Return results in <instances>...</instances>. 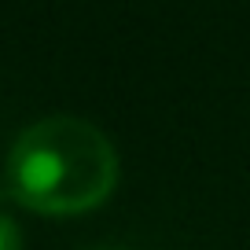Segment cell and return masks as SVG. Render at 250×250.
I'll use <instances>...</instances> for the list:
<instances>
[{
  "label": "cell",
  "mask_w": 250,
  "mask_h": 250,
  "mask_svg": "<svg viewBox=\"0 0 250 250\" xmlns=\"http://www.w3.org/2000/svg\"><path fill=\"white\" fill-rule=\"evenodd\" d=\"M4 184L15 203L37 213H85L118 184L114 144L85 118H44L15 140Z\"/></svg>",
  "instance_id": "cell-1"
},
{
  "label": "cell",
  "mask_w": 250,
  "mask_h": 250,
  "mask_svg": "<svg viewBox=\"0 0 250 250\" xmlns=\"http://www.w3.org/2000/svg\"><path fill=\"white\" fill-rule=\"evenodd\" d=\"M0 250H22V235H19V225L11 217L0 213Z\"/></svg>",
  "instance_id": "cell-2"
},
{
  "label": "cell",
  "mask_w": 250,
  "mask_h": 250,
  "mask_svg": "<svg viewBox=\"0 0 250 250\" xmlns=\"http://www.w3.org/2000/svg\"><path fill=\"white\" fill-rule=\"evenodd\" d=\"M92 250H122V247H92Z\"/></svg>",
  "instance_id": "cell-3"
}]
</instances>
